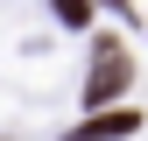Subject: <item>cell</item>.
Returning <instances> with one entry per match:
<instances>
[{"instance_id": "cell-1", "label": "cell", "mask_w": 148, "mask_h": 141, "mask_svg": "<svg viewBox=\"0 0 148 141\" xmlns=\"http://www.w3.org/2000/svg\"><path fill=\"white\" fill-rule=\"evenodd\" d=\"M127 85H134V64H127V49L113 42V35H99V64H92V78H85V106H113Z\"/></svg>"}, {"instance_id": "cell-2", "label": "cell", "mask_w": 148, "mask_h": 141, "mask_svg": "<svg viewBox=\"0 0 148 141\" xmlns=\"http://www.w3.org/2000/svg\"><path fill=\"white\" fill-rule=\"evenodd\" d=\"M141 134V106H92V120H78L64 141H134Z\"/></svg>"}, {"instance_id": "cell-3", "label": "cell", "mask_w": 148, "mask_h": 141, "mask_svg": "<svg viewBox=\"0 0 148 141\" xmlns=\"http://www.w3.org/2000/svg\"><path fill=\"white\" fill-rule=\"evenodd\" d=\"M64 28H92V0H49Z\"/></svg>"}, {"instance_id": "cell-4", "label": "cell", "mask_w": 148, "mask_h": 141, "mask_svg": "<svg viewBox=\"0 0 148 141\" xmlns=\"http://www.w3.org/2000/svg\"><path fill=\"white\" fill-rule=\"evenodd\" d=\"M106 7H120V14H134V7H127V0H106Z\"/></svg>"}]
</instances>
